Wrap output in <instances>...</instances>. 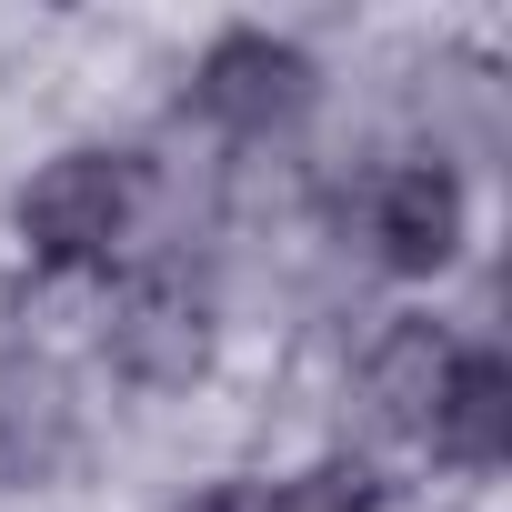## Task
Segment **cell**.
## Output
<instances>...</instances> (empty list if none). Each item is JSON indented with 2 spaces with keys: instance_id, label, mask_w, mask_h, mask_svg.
I'll return each mask as SVG.
<instances>
[{
  "instance_id": "6da1fadb",
  "label": "cell",
  "mask_w": 512,
  "mask_h": 512,
  "mask_svg": "<svg viewBox=\"0 0 512 512\" xmlns=\"http://www.w3.org/2000/svg\"><path fill=\"white\" fill-rule=\"evenodd\" d=\"M141 221V161L131 151H61L21 191V251L41 272H101Z\"/></svg>"
},
{
  "instance_id": "7a4b0ae2",
  "label": "cell",
  "mask_w": 512,
  "mask_h": 512,
  "mask_svg": "<svg viewBox=\"0 0 512 512\" xmlns=\"http://www.w3.org/2000/svg\"><path fill=\"white\" fill-rule=\"evenodd\" d=\"M312 91H322V71H312V51L282 41V31H221V41L191 61V111H201L211 131H231V141L292 131V121L312 111Z\"/></svg>"
},
{
  "instance_id": "3957f363",
  "label": "cell",
  "mask_w": 512,
  "mask_h": 512,
  "mask_svg": "<svg viewBox=\"0 0 512 512\" xmlns=\"http://www.w3.org/2000/svg\"><path fill=\"white\" fill-rule=\"evenodd\" d=\"M101 342L141 392H191L211 372V302H201L191 272H141V282H121Z\"/></svg>"
},
{
  "instance_id": "277c9868",
  "label": "cell",
  "mask_w": 512,
  "mask_h": 512,
  "mask_svg": "<svg viewBox=\"0 0 512 512\" xmlns=\"http://www.w3.org/2000/svg\"><path fill=\"white\" fill-rule=\"evenodd\" d=\"M362 241H372V262H382V272L432 282L452 251H462V171H452V161H392V171L372 181Z\"/></svg>"
},
{
  "instance_id": "5b68a950",
  "label": "cell",
  "mask_w": 512,
  "mask_h": 512,
  "mask_svg": "<svg viewBox=\"0 0 512 512\" xmlns=\"http://www.w3.org/2000/svg\"><path fill=\"white\" fill-rule=\"evenodd\" d=\"M81 442V402H71V372L41 352V342H11L0 332V472L21 482H51Z\"/></svg>"
},
{
  "instance_id": "8992f818",
  "label": "cell",
  "mask_w": 512,
  "mask_h": 512,
  "mask_svg": "<svg viewBox=\"0 0 512 512\" xmlns=\"http://www.w3.org/2000/svg\"><path fill=\"white\" fill-rule=\"evenodd\" d=\"M452 332L432 322V312H402L372 352H362V422L372 432H402V442H422L432 432V402H442V372H452Z\"/></svg>"
},
{
  "instance_id": "52a82bcc",
  "label": "cell",
  "mask_w": 512,
  "mask_h": 512,
  "mask_svg": "<svg viewBox=\"0 0 512 512\" xmlns=\"http://www.w3.org/2000/svg\"><path fill=\"white\" fill-rule=\"evenodd\" d=\"M422 442H432L442 462H462V472H492V462L512 452V362H502L492 342H462V352H452Z\"/></svg>"
},
{
  "instance_id": "ba28073f",
  "label": "cell",
  "mask_w": 512,
  "mask_h": 512,
  "mask_svg": "<svg viewBox=\"0 0 512 512\" xmlns=\"http://www.w3.org/2000/svg\"><path fill=\"white\" fill-rule=\"evenodd\" d=\"M251 512H382V482H372L362 462H312V472L272 482Z\"/></svg>"
},
{
  "instance_id": "9c48e42d",
  "label": "cell",
  "mask_w": 512,
  "mask_h": 512,
  "mask_svg": "<svg viewBox=\"0 0 512 512\" xmlns=\"http://www.w3.org/2000/svg\"><path fill=\"white\" fill-rule=\"evenodd\" d=\"M161 512H251V492H241V482H201V492H181V502H161Z\"/></svg>"
}]
</instances>
